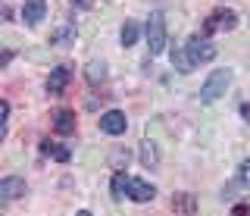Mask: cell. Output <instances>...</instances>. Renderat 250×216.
<instances>
[{"label": "cell", "mask_w": 250, "mask_h": 216, "mask_svg": "<svg viewBox=\"0 0 250 216\" xmlns=\"http://www.w3.org/2000/svg\"><path fill=\"white\" fill-rule=\"evenodd\" d=\"M144 35H147V50H150V57L163 53V47H166V16H163L160 10L150 13V19H147V25H144Z\"/></svg>", "instance_id": "cell-1"}, {"label": "cell", "mask_w": 250, "mask_h": 216, "mask_svg": "<svg viewBox=\"0 0 250 216\" xmlns=\"http://www.w3.org/2000/svg\"><path fill=\"white\" fill-rule=\"evenodd\" d=\"M229 85H231V69H216V72L203 82L200 100H203V104H213V100H219L225 91H229Z\"/></svg>", "instance_id": "cell-2"}, {"label": "cell", "mask_w": 250, "mask_h": 216, "mask_svg": "<svg viewBox=\"0 0 250 216\" xmlns=\"http://www.w3.org/2000/svg\"><path fill=\"white\" fill-rule=\"evenodd\" d=\"M185 53H188V60H191V66H203V63H209V60L216 57V47L207 41V38L191 35L185 41Z\"/></svg>", "instance_id": "cell-3"}, {"label": "cell", "mask_w": 250, "mask_h": 216, "mask_svg": "<svg viewBox=\"0 0 250 216\" xmlns=\"http://www.w3.org/2000/svg\"><path fill=\"white\" fill-rule=\"evenodd\" d=\"M238 25V16H234V10H213L203 22V32L207 35H216V32H231V28Z\"/></svg>", "instance_id": "cell-4"}, {"label": "cell", "mask_w": 250, "mask_h": 216, "mask_svg": "<svg viewBox=\"0 0 250 216\" xmlns=\"http://www.w3.org/2000/svg\"><path fill=\"white\" fill-rule=\"evenodd\" d=\"M100 129H104L106 135H122L125 129H128V119H125L122 110H106L104 116H100Z\"/></svg>", "instance_id": "cell-5"}, {"label": "cell", "mask_w": 250, "mask_h": 216, "mask_svg": "<svg viewBox=\"0 0 250 216\" xmlns=\"http://www.w3.org/2000/svg\"><path fill=\"white\" fill-rule=\"evenodd\" d=\"M69 79H72V69H69V66H53L50 79H47V91H50V94H62L66 85H69Z\"/></svg>", "instance_id": "cell-6"}, {"label": "cell", "mask_w": 250, "mask_h": 216, "mask_svg": "<svg viewBox=\"0 0 250 216\" xmlns=\"http://www.w3.org/2000/svg\"><path fill=\"white\" fill-rule=\"evenodd\" d=\"M25 194V179H19V175H10V179L0 182V200H16Z\"/></svg>", "instance_id": "cell-7"}, {"label": "cell", "mask_w": 250, "mask_h": 216, "mask_svg": "<svg viewBox=\"0 0 250 216\" xmlns=\"http://www.w3.org/2000/svg\"><path fill=\"white\" fill-rule=\"evenodd\" d=\"M153 194H156V188H153L150 182L131 179V185H128V197H131V200H138V204H147V200H153Z\"/></svg>", "instance_id": "cell-8"}, {"label": "cell", "mask_w": 250, "mask_h": 216, "mask_svg": "<svg viewBox=\"0 0 250 216\" xmlns=\"http://www.w3.org/2000/svg\"><path fill=\"white\" fill-rule=\"evenodd\" d=\"M44 16H47V3H44V0H28V3L22 6V19H25V25H41Z\"/></svg>", "instance_id": "cell-9"}, {"label": "cell", "mask_w": 250, "mask_h": 216, "mask_svg": "<svg viewBox=\"0 0 250 216\" xmlns=\"http://www.w3.org/2000/svg\"><path fill=\"white\" fill-rule=\"evenodd\" d=\"M75 38H78L75 22H72V19H62L60 25H57V32H53V44H60V47H69Z\"/></svg>", "instance_id": "cell-10"}, {"label": "cell", "mask_w": 250, "mask_h": 216, "mask_svg": "<svg viewBox=\"0 0 250 216\" xmlns=\"http://www.w3.org/2000/svg\"><path fill=\"white\" fill-rule=\"evenodd\" d=\"M53 132L57 135H72L75 132V113L72 110H57L53 113Z\"/></svg>", "instance_id": "cell-11"}, {"label": "cell", "mask_w": 250, "mask_h": 216, "mask_svg": "<svg viewBox=\"0 0 250 216\" xmlns=\"http://www.w3.org/2000/svg\"><path fill=\"white\" fill-rule=\"evenodd\" d=\"M128 185H131V175L116 173V175H113V197H116V200L128 197Z\"/></svg>", "instance_id": "cell-12"}, {"label": "cell", "mask_w": 250, "mask_h": 216, "mask_svg": "<svg viewBox=\"0 0 250 216\" xmlns=\"http://www.w3.org/2000/svg\"><path fill=\"white\" fill-rule=\"evenodd\" d=\"M172 66L178 69V72H191V60H188V53H185V47H178V50H172Z\"/></svg>", "instance_id": "cell-13"}, {"label": "cell", "mask_w": 250, "mask_h": 216, "mask_svg": "<svg viewBox=\"0 0 250 216\" xmlns=\"http://www.w3.org/2000/svg\"><path fill=\"white\" fill-rule=\"evenodd\" d=\"M41 151H44V153H50V157H57L60 163H66V160H69V151H66V148H60V144H53V141H44V144H41Z\"/></svg>", "instance_id": "cell-14"}, {"label": "cell", "mask_w": 250, "mask_h": 216, "mask_svg": "<svg viewBox=\"0 0 250 216\" xmlns=\"http://www.w3.org/2000/svg\"><path fill=\"white\" fill-rule=\"evenodd\" d=\"M138 41V22H125L122 25V47H131Z\"/></svg>", "instance_id": "cell-15"}, {"label": "cell", "mask_w": 250, "mask_h": 216, "mask_svg": "<svg viewBox=\"0 0 250 216\" xmlns=\"http://www.w3.org/2000/svg\"><path fill=\"white\" fill-rule=\"evenodd\" d=\"M106 79V66L104 63H88V82L91 85H100Z\"/></svg>", "instance_id": "cell-16"}, {"label": "cell", "mask_w": 250, "mask_h": 216, "mask_svg": "<svg viewBox=\"0 0 250 216\" xmlns=\"http://www.w3.org/2000/svg\"><path fill=\"white\" fill-rule=\"evenodd\" d=\"M172 207H175V210H185V213H194V197L191 194H182V197L172 200Z\"/></svg>", "instance_id": "cell-17"}, {"label": "cell", "mask_w": 250, "mask_h": 216, "mask_svg": "<svg viewBox=\"0 0 250 216\" xmlns=\"http://www.w3.org/2000/svg\"><path fill=\"white\" fill-rule=\"evenodd\" d=\"M238 182L244 185V188H250V160H244V163L238 166Z\"/></svg>", "instance_id": "cell-18"}, {"label": "cell", "mask_w": 250, "mask_h": 216, "mask_svg": "<svg viewBox=\"0 0 250 216\" xmlns=\"http://www.w3.org/2000/svg\"><path fill=\"white\" fill-rule=\"evenodd\" d=\"M141 153H144V163L150 166V163H156V153H153V144L150 141H144V148H141Z\"/></svg>", "instance_id": "cell-19"}, {"label": "cell", "mask_w": 250, "mask_h": 216, "mask_svg": "<svg viewBox=\"0 0 250 216\" xmlns=\"http://www.w3.org/2000/svg\"><path fill=\"white\" fill-rule=\"evenodd\" d=\"M231 216H250V200H241V204L231 207Z\"/></svg>", "instance_id": "cell-20"}, {"label": "cell", "mask_w": 250, "mask_h": 216, "mask_svg": "<svg viewBox=\"0 0 250 216\" xmlns=\"http://www.w3.org/2000/svg\"><path fill=\"white\" fill-rule=\"evenodd\" d=\"M6 119H10V100H0V122H3V135H6Z\"/></svg>", "instance_id": "cell-21"}, {"label": "cell", "mask_w": 250, "mask_h": 216, "mask_svg": "<svg viewBox=\"0 0 250 216\" xmlns=\"http://www.w3.org/2000/svg\"><path fill=\"white\" fill-rule=\"evenodd\" d=\"M72 6H75V10H91L94 0H72Z\"/></svg>", "instance_id": "cell-22"}, {"label": "cell", "mask_w": 250, "mask_h": 216, "mask_svg": "<svg viewBox=\"0 0 250 216\" xmlns=\"http://www.w3.org/2000/svg\"><path fill=\"white\" fill-rule=\"evenodd\" d=\"M241 116H244L250 122V104H241Z\"/></svg>", "instance_id": "cell-23"}, {"label": "cell", "mask_w": 250, "mask_h": 216, "mask_svg": "<svg viewBox=\"0 0 250 216\" xmlns=\"http://www.w3.org/2000/svg\"><path fill=\"white\" fill-rule=\"evenodd\" d=\"M75 216H94V213H88V210H78V213H75Z\"/></svg>", "instance_id": "cell-24"}]
</instances>
